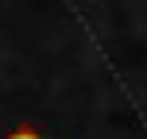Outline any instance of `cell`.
I'll list each match as a JSON object with an SVG mask.
<instances>
[{"label": "cell", "mask_w": 147, "mask_h": 139, "mask_svg": "<svg viewBox=\"0 0 147 139\" xmlns=\"http://www.w3.org/2000/svg\"><path fill=\"white\" fill-rule=\"evenodd\" d=\"M8 139H47V135H39V132H31V128H20V132H12Z\"/></svg>", "instance_id": "6da1fadb"}]
</instances>
